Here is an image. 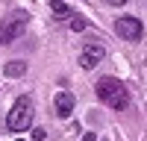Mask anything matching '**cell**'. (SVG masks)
Wrapping results in <instances>:
<instances>
[{"label":"cell","mask_w":147,"mask_h":141,"mask_svg":"<svg viewBox=\"0 0 147 141\" xmlns=\"http://www.w3.org/2000/svg\"><path fill=\"white\" fill-rule=\"evenodd\" d=\"M82 141H97V135H94V132H85V135H82Z\"/></svg>","instance_id":"8fae6325"},{"label":"cell","mask_w":147,"mask_h":141,"mask_svg":"<svg viewBox=\"0 0 147 141\" xmlns=\"http://www.w3.org/2000/svg\"><path fill=\"white\" fill-rule=\"evenodd\" d=\"M74 91H59L56 97H53V109H56V115L59 117H71L74 115Z\"/></svg>","instance_id":"8992f818"},{"label":"cell","mask_w":147,"mask_h":141,"mask_svg":"<svg viewBox=\"0 0 147 141\" xmlns=\"http://www.w3.org/2000/svg\"><path fill=\"white\" fill-rule=\"evenodd\" d=\"M3 74H6V77H21V74H27V62H24V59H12L9 65H3Z\"/></svg>","instance_id":"52a82bcc"},{"label":"cell","mask_w":147,"mask_h":141,"mask_svg":"<svg viewBox=\"0 0 147 141\" xmlns=\"http://www.w3.org/2000/svg\"><path fill=\"white\" fill-rule=\"evenodd\" d=\"M44 135H47L44 129H32V138H35V141H44Z\"/></svg>","instance_id":"30bf717a"},{"label":"cell","mask_w":147,"mask_h":141,"mask_svg":"<svg viewBox=\"0 0 147 141\" xmlns=\"http://www.w3.org/2000/svg\"><path fill=\"white\" fill-rule=\"evenodd\" d=\"M115 32H118L124 41H141L144 27H141V21H138L136 15H124V18L115 21Z\"/></svg>","instance_id":"5b68a950"},{"label":"cell","mask_w":147,"mask_h":141,"mask_svg":"<svg viewBox=\"0 0 147 141\" xmlns=\"http://www.w3.org/2000/svg\"><path fill=\"white\" fill-rule=\"evenodd\" d=\"M50 12L59 15V18H71V9H68L65 0H50Z\"/></svg>","instance_id":"ba28073f"},{"label":"cell","mask_w":147,"mask_h":141,"mask_svg":"<svg viewBox=\"0 0 147 141\" xmlns=\"http://www.w3.org/2000/svg\"><path fill=\"white\" fill-rule=\"evenodd\" d=\"M94 91H97V100H103L109 109H115V112H124L129 106V91H127L124 82L115 79V77H100Z\"/></svg>","instance_id":"6da1fadb"},{"label":"cell","mask_w":147,"mask_h":141,"mask_svg":"<svg viewBox=\"0 0 147 141\" xmlns=\"http://www.w3.org/2000/svg\"><path fill=\"white\" fill-rule=\"evenodd\" d=\"M27 27H30V12H24V9H18V12H12L9 18H3V23H0V47L21 38V35L27 32Z\"/></svg>","instance_id":"3957f363"},{"label":"cell","mask_w":147,"mask_h":141,"mask_svg":"<svg viewBox=\"0 0 147 141\" xmlns=\"http://www.w3.org/2000/svg\"><path fill=\"white\" fill-rule=\"evenodd\" d=\"M71 27H74V32H82L85 27H88V21H85L82 15H71Z\"/></svg>","instance_id":"9c48e42d"},{"label":"cell","mask_w":147,"mask_h":141,"mask_svg":"<svg viewBox=\"0 0 147 141\" xmlns=\"http://www.w3.org/2000/svg\"><path fill=\"white\" fill-rule=\"evenodd\" d=\"M106 3H109V6H124L127 0H106Z\"/></svg>","instance_id":"7c38bea8"},{"label":"cell","mask_w":147,"mask_h":141,"mask_svg":"<svg viewBox=\"0 0 147 141\" xmlns=\"http://www.w3.org/2000/svg\"><path fill=\"white\" fill-rule=\"evenodd\" d=\"M32 124V97H18L15 103H12V109L6 115V126L12 129V132H27Z\"/></svg>","instance_id":"7a4b0ae2"},{"label":"cell","mask_w":147,"mask_h":141,"mask_svg":"<svg viewBox=\"0 0 147 141\" xmlns=\"http://www.w3.org/2000/svg\"><path fill=\"white\" fill-rule=\"evenodd\" d=\"M106 59V47L100 41H85L82 44V53H80V68L82 70H94Z\"/></svg>","instance_id":"277c9868"}]
</instances>
